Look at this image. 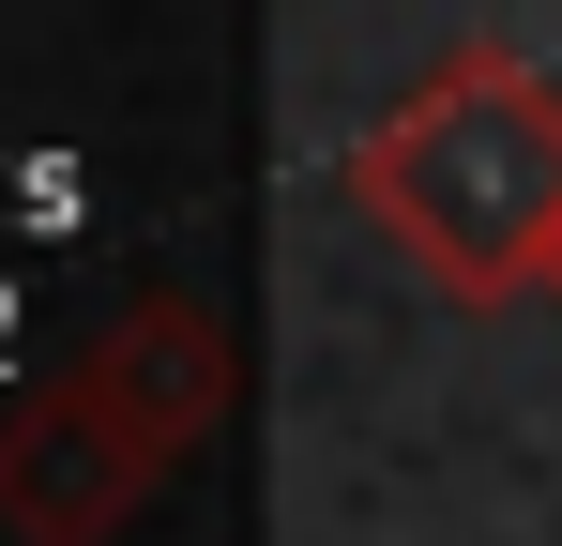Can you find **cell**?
Listing matches in <instances>:
<instances>
[{"label": "cell", "mask_w": 562, "mask_h": 546, "mask_svg": "<svg viewBox=\"0 0 562 546\" xmlns=\"http://www.w3.org/2000/svg\"><path fill=\"white\" fill-rule=\"evenodd\" d=\"M335 182H350V213L426 288H457V304H548V259H562V77L532 46L471 31L411 91L366 106V137H350Z\"/></svg>", "instance_id": "6da1fadb"}, {"label": "cell", "mask_w": 562, "mask_h": 546, "mask_svg": "<svg viewBox=\"0 0 562 546\" xmlns=\"http://www.w3.org/2000/svg\"><path fill=\"white\" fill-rule=\"evenodd\" d=\"M228 410V334L213 304H137L106 350H77L31 425L0 441V532L15 546H106Z\"/></svg>", "instance_id": "7a4b0ae2"}, {"label": "cell", "mask_w": 562, "mask_h": 546, "mask_svg": "<svg viewBox=\"0 0 562 546\" xmlns=\"http://www.w3.org/2000/svg\"><path fill=\"white\" fill-rule=\"evenodd\" d=\"M548 304H562V259H548Z\"/></svg>", "instance_id": "3957f363"}]
</instances>
